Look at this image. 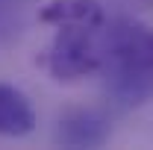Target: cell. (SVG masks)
<instances>
[{
	"mask_svg": "<svg viewBox=\"0 0 153 150\" xmlns=\"http://www.w3.org/2000/svg\"><path fill=\"white\" fill-rule=\"evenodd\" d=\"M100 74L118 106L133 109L147 103L153 97V27L133 18L106 21Z\"/></svg>",
	"mask_w": 153,
	"mask_h": 150,
	"instance_id": "1",
	"label": "cell"
},
{
	"mask_svg": "<svg viewBox=\"0 0 153 150\" xmlns=\"http://www.w3.org/2000/svg\"><path fill=\"white\" fill-rule=\"evenodd\" d=\"M44 68L56 82H79L103 68V27H56L44 50Z\"/></svg>",
	"mask_w": 153,
	"mask_h": 150,
	"instance_id": "2",
	"label": "cell"
},
{
	"mask_svg": "<svg viewBox=\"0 0 153 150\" xmlns=\"http://www.w3.org/2000/svg\"><path fill=\"white\" fill-rule=\"evenodd\" d=\"M56 138L65 147H100L109 138V118L97 109H68L59 118Z\"/></svg>",
	"mask_w": 153,
	"mask_h": 150,
	"instance_id": "3",
	"label": "cell"
},
{
	"mask_svg": "<svg viewBox=\"0 0 153 150\" xmlns=\"http://www.w3.org/2000/svg\"><path fill=\"white\" fill-rule=\"evenodd\" d=\"M38 21L47 27H106V9L100 0H47L38 9Z\"/></svg>",
	"mask_w": 153,
	"mask_h": 150,
	"instance_id": "4",
	"label": "cell"
},
{
	"mask_svg": "<svg viewBox=\"0 0 153 150\" xmlns=\"http://www.w3.org/2000/svg\"><path fill=\"white\" fill-rule=\"evenodd\" d=\"M33 130L36 109L30 97L9 82H0V138H24Z\"/></svg>",
	"mask_w": 153,
	"mask_h": 150,
	"instance_id": "5",
	"label": "cell"
}]
</instances>
